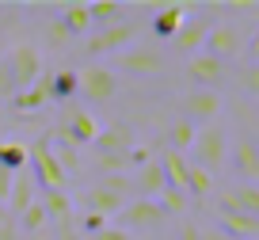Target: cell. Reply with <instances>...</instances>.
Returning a JSON list of instances; mask_svg holds the SVG:
<instances>
[{
	"label": "cell",
	"mask_w": 259,
	"mask_h": 240,
	"mask_svg": "<svg viewBox=\"0 0 259 240\" xmlns=\"http://www.w3.org/2000/svg\"><path fill=\"white\" fill-rule=\"evenodd\" d=\"M198 240H229V236L221 229H202V232H198Z\"/></svg>",
	"instance_id": "obj_38"
},
{
	"label": "cell",
	"mask_w": 259,
	"mask_h": 240,
	"mask_svg": "<svg viewBox=\"0 0 259 240\" xmlns=\"http://www.w3.org/2000/svg\"><path fill=\"white\" fill-rule=\"evenodd\" d=\"M92 145H96L99 156H126V152L138 145V134H134L130 126H122V122H111V126H103L96 134Z\"/></svg>",
	"instance_id": "obj_12"
},
{
	"label": "cell",
	"mask_w": 259,
	"mask_h": 240,
	"mask_svg": "<svg viewBox=\"0 0 259 240\" xmlns=\"http://www.w3.org/2000/svg\"><path fill=\"white\" fill-rule=\"evenodd\" d=\"M240 84H244V92H248V96H259V69H255V61H251V65H244Z\"/></svg>",
	"instance_id": "obj_33"
},
{
	"label": "cell",
	"mask_w": 259,
	"mask_h": 240,
	"mask_svg": "<svg viewBox=\"0 0 259 240\" xmlns=\"http://www.w3.org/2000/svg\"><path fill=\"white\" fill-rule=\"evenodd\" d=\"M218 210L225 214H251L259 217V183H236L225 191V198L218 202Z\"/></svg>",
	"instance_id": "obj_15"
},
{
	"label": "cell",
	"mask_w": 259,
	"mask_h": 240,
	"mask_svg": "<svg viewBox=\"0 0 259 240\" xmlns=\"http://www.w3.org/2000/svg\"><path fill=\"white\" fill-rule=\"evenodd\" d=\"M46 84H50V103H69L76 96V69L46 72Z\"/></svg>",
	"instance_id": "obj_24"
},
{
	"label": "cell",
	"mask_w": 259,
	"mask_h": 240,
	"mask_svg": "<svg viewBox=\"0 0 259 240\" xmlns=\"http://www.w3.org/2000/svg\"><path fill=\"white\" fill-rule=\"evenodd\" d=\"M27 172H31V179H34L38 191H65V187H69V176L57 168L46 137H38L34 145H27Z\"/></svg>",
	"instance_id": "obj_2"
},
{
	"label": "cell",
	"mask_w": 259,
	"mask_h": 240,
	"mask_svg": "<svg viewBox=\"0 0 259 240\" xmlns=\"http://www.w3.org/2000/svg\"><path fill=\"white\" fill-rule=\"evenodd\" d=\"M34 198H38V187H34L31 172L19 168L16 176H12V191H8V202H4V206H8V214H12V217H19Z\"/></svg>",
	"instance_id": "obj_19"
},
{
	"label": "cell",
	"mask_w": 259,
	"mask_h": 240,
	"mask_svg": "<svg viewBox=\"0 0 259 240\" xmlns=\"http://www.w3.org/2000/svg\"><path fill=\"white\" fill-rule=\"evenodd\" d=\"M187 152H191L187 164L202 168L206 176H218V172L225 168V160H229V134H225V126H218V122L198 126V134H194V141H191Z\"/></svg>",
	"instance_id": "obj_1"
},
{
	"label": "cell",
	"mask_w": 259,
	"mask_h": 240,
	"mask_svg": "<svg viewBox=\"0 0 259 240\" xmlns=\"http://www.w3.org/2000/svg\"><path fill=\"white\" fill-rule=\"evenodd\" d=\"M4 65H8L12 80H16V92H27L34 80L42 76V54L31 42H16V46L4 54Z\"/></svg>",
	"instance_id": "obj_4"
},
{
	"label": "cell",
	"mask_w": 259,
	"mask_h": 240,
	"mask_svg": "<svg viewBox=\"0 0 259 240\" xmlns=\"http://www.w3.org/2000/svg\"><path fill=\"white\" fill-rule=\"evenodd\" d=\"M225 72H229V65L218 61V57H210V54H194L191 61H187V76L194 80V88L218 92V84L225 80Z\"/></svg>",
	"instance_id": "obj_13"
},
{
	"label": "cell",
	"mask_w": 259,
	"mask_h": 240,
	"mask_svg": "<svg viewBox=\"0 0 259 240\" xmlns=\"http://www.w3.org/2000/svg\"><path fill=\"white\" fill-rule=\"evenodd\" d=\"M92 240H134V232H126L122 225H114V221H111L107 229H99V232H96Z\"/></svg>",
	"instance_id": "obj_34"
},
{
	"label": "cell",
	"mask_w": 259,
	"mask_h": 240,
	"mask_svg": "<svg viewBox=\"0 0 259 240\" xmlns=\"http://www.w3.org/2000/svg\"><path fill=\"white\" fill-rule=\"evenodd\" d=\"M46 42H50V50H57V54L73 46V38H69V31H65V27L57 23V19H50V23H46Z\"/></svg>",
	"instance_id": "obj_32"
},
{
	"label": "cell",
	"mask_w": 259,
	"mask_h": 240,
	"mask_svg": "<svg viewBox=\"0 0 259 240\" xmlns=\"http://www.w3.org/2000/svg\"><path fill=\"white\" fill-rule=\"evenodd\" d=\"M118 69L134 72V76H156V72L168 69V57H164L160 46H141V42H134L130 50L118 54Z\"/></svg>",
	"instance_id": "obj_6"
},
{
	"label": "cell",
	"mask_w": 259,
	"mask_h": 240,
	"mask_svg": "<svg viewBox=\"0 0 259 240\" xmlns=\"http://www.w3.org/2000/svg\"><path fill=\"white\" fill-rule=\"evenodd\" d=\"M8 103H12V111H16V114H38L42 107L50 103V84H46V72H42V76L34 80V84H31L27 92H16V96H12Z\"/></svg>",
	"instance_id": "obj_20"
},
{
	"label": "cell",
	"mask_w": 259,
	"mask_h": 240,
	"mask_svg": "<svg viewBox=\"0 0 259 240\" xmlns=\"http://www.w3.org/2000/svg\"><path fill=\"white\" fill-rule=\"evenodd\" d=\"M96 134H99L96 118H92L84 107H69V118H65V126L57 130L54 137L61 145H69V149H76V145H92V141H96Z\"/></svg>",
	"instance_id": "obj_10"
},
{
	"label": "cell",
	"mask_w": 259,
	"mask_h": 240,
	"mask_svg": "<svg viewBox=\"0 0 259 240\" xmlns=\"http://www.w3.org/2000/svg\"><path fill=\"white\" fill-rule=\"evenodd\" d=\"M194 134H198V126H194V122L176 118V122H171V130H168V137H171V152H183V156H187V149H191Z\"/></svg>",
	"instance_id": "obj_29"
},
{
	"label": "cell",
	"mask_w": 259,
	"mask_h": 240,
	"mask_svg": "<svg viewBox=\"0 0 259 240\" xmlns=\"http://www.w3.org/2000/svg\"><path fill=\"white\" fill-rule=\"evenodd\" d=\"M134 198H156V194L164 191V172L156 160H149V164H141L138 172H134Z\"/></svg>",
	"instance_id": "obj_22"
},
{
	"label": "cell",
	"mask_w": 259,
	"mask_h": 240,
	"mask_svg": "<svg viewBox=\"0 0 259 240\" xmlns=\"http://www.w3.org/2000/svg\"><path fill=\"white\" fill-rule=\"evenodd\" d=\"M221 114V96L210 88H191L183 96V118L194 122V126H210Z\"/></svg>",
	"instance_id": "obj_11"
},
{
	"label": "cell",
	"mask_w": 259,
	"mask_h": 240,
	"mask_svg": "<svg viewBox=\"0 0 259 240\" xmlns=\"http://www.w3.org/2000/svg\"><path fill=\"white\" fill-rule=\"evenodd\" d=\"M183 19H187V8H183V4H164V8H156L153 19H149V34H153L156 42L176 38V31L183 27Z\"/></svg>",
	"instance_id": "obj_16"
},
{
	"label": "cell",
	"mask_w": 259,
	"mask_h": 240,
	"mask_svg": "<svg viewBox=\"0 0 259 240\" xmlns=\"http://www.w3.org/2000/svg\"><path fill=\"white\" fill-rule=\"evenodd\" d=\"M210 191H213V176H206L202 168L187 164V176H183V194H187V198H210Z\"/></svg>",
	"instance_id": "obj_28"
},
{
	"label": "cell",
	"mask_w": 259,
	"mask_h": 240,
	"mask_svg": "<svg viewBox=\"0 0 259 240\" xmlns=\"http://www.w3.org/2000/svg\"><path fill=\"white\" fill-rule=\"evenodd\" d=\"M229 168L240 176V183H255L259 179V152L251 145V137H236L233 152H229Z\"/></svg>",
	"instance_id": "obj_14"
},
{
	"label": "cell",
	"mask_w": 259,
	"mask_h": 240,
	"mask_svg": "<svg viewBox=\"0 0 259 240\" xmlns=\"http://www.w3.org/2000/svg\"><path fill=\"white\" fill-rule=\"evenodd\" d=\"M16 232H23V236H38V232H50L46 210H42V202H38V198H34L31 206H27L23 214L16 217Z\"/></svg>",
	"instance_id": "obj_25"
},
{
	"label": "cell",
	"mask_w": 259,
	"mask_h": 240,
	"mask_svg": "<svg viewBox=\"0 0 259 240\" xmlns=\"http://www.w3.org/2000/svg\"><path fill=\"white\" fill-rule=\"evenodd\" d=\"M80 202H84V214H96V217H103V221H114V217L122 214V206H126L118 194L103 191V187H88V191L80 194Z\"/></svg>",
	"instance_id": "obj_17"
},
{
	"label": "cell",
	"mask_w": 259,
	"mask_h": 240,
	"mask_svg": "<svg viewBox=\"0 0 259 240\" xmlns=\"http://www.w3.org/2000/svg\"><path fill=\"white\" fill-rule=\"evenodd\" d=\"M0 114H4V99H0Z\"/></svg>",
	"instance_id": "obj_39"
},
{
	"label": "cell",
	"mask_w": 259,
	"mask_h": 240,
	"mask_svg": "<svg viewBox=\"0 0 259 240\" xmlns=\"http://www.w3.org/2000/svg\"><path fill=\"white\" fill-rule=\"evenodd\" d=\"M57 23L69 31V38H84V34L92 31V19H88V4H61V16H57Z\"/></svg>",
	"instance_id": "obj_23"
},
{
	"label": "cell",
	"mask_w": 259,
	"mask_h": 240,
	"mask_svg": "<svg viewBox=\"0 0 259 240\" xmlns=\"http://www.w3.org/2000/svg\"><path fill=\"white\" fill-rule=\"evenodd\" d=\"M164 221H168V214L156 206V198H134V202H126L122 214H118V225L126 232H134V229H160Z\"/></svg>",
	"instance_id": "obj_8"
},
{
	"label": "cell",
	"mask_w": 259,
	"mask_h": 240,
	"mask_svg": "<svg viewBox=\"0 0 259 240\" xmlns=\"http://www.w3.org/2000/svg\"><path fill=\"white\" fill-rule=\"evenodd\" d=\"M76 92L88 103H107L118 92V76L107 65H84V69H76Z\"/></svg>",
	"instance_id": "obj_5"
},
{
	"label": "cell",
	"mask_w": 259,
	"mask_h": 240,
	"mask_svg": "<svg viewBox=\"0 0 259 240\" xmlns=\"http://www.w3.org/2000/svg\"><path fill=\"white\" fill-rule=\"evenodd\" d=\"M12 176L16 172H8V168H0V206L8 202V191H12Z\"/></svg>",
	"instance_id": "obj_36"
},
{
	"label": "cell",
	"mask_w": 259,
	"mask_h": 240,
	"mask_svg": "<svg viewBox=\"0 0 259 240\" xmlns=\"http://www.w3.org/2000/svg\"><path fill=\"white\" fill-rule=\"evenodd\" d=\"M0 61H4V50H0Z\"/></svg>",
	"instance_id": "obj_40"
},
{
	"label": "cell",
	"mask_w": 259,
	"mask_h": 240,
	"mask_svg": "<svg viewBox=\"0 0 259 240\" xmlns=\"http://www.w3.org/2000/svg\"><path fill=\"white\" fill-rule=\"evenodd\" d=\"M210 19H191V16H187L183 19V27H179V31H176V38H171V42H176V46L179 50H183V54H202V46H206V34H210Z\"/></svg>",
	"instance_id": "obj_18"
},
{
	"label": "cell",
	"mask_w": 259,
	"mask_h": 240,
	"mask_svg": "<svg viewBox=\"0 0 259 240\" xmlns=\"http://www.w3.org/2000/svg\"><path fill=\"white\" fill-rule=\"evenodd\" d=\"M122 4L118 0H92L88 4V19H92V27H114V23H122Z\"/></svg>",
	"instance_id": "obj_27"
},
{
	"label": "cell",
	"mask_w": 259,
	"mask_h": 240,
	"mask_svg": "<svg viewBox=\"0 0 259 240\" xmlns=\"http://www.w3.org/2000/svg\"><path fill=\"white\" fill-rule=\"evenodd\" d=\"M0 168H8V172L27 168V145L23 141H0Z\"/></svg>",
	"instance_id": "obj_30"
},
{
	"label": "cell",
	"mask_w": 259,
	"mask_h": 240,
	"mask_svg": "<svg viewBox=\"0 0 259 240\" xmlns=\"http://www.w3.org/2000/svg\"><path fill=\"white\" fill-rule=\"evenodd\" d=\"M42 210H46L50 229L57 232V240H76V206L65 191H42L38 194Z\"/></svg>",
	"instance_id": "obj_3"
},
{
	"label": "cell",
	"mask_w": 259,
	"mask_h": 240,
	"mask_svg": "<svg viewBox=\"0 0 259 240\" xmlns=\"http://www.w3.org/2000/svg\"><path fill=\"white\" fill-rule=\"evenodd\" d=\"M134 42H138V27H134V23H114V27H103L99 34H92L88 46H84V54H88V57L122 54V50H130Z\"/></svg>",
	"instance_id": "obj_7"
},
{
	"label": "cell",
	"mask_w": 259,
	"mask_h": 240,
	"mask_svg": "<svg viewBox=\"0 0 259 240\" xmlns=\"http://www.w3.org/2000/svg\"><path fill=\"white\" fill-rule=\"evenodd\" d=\"M179 240H198V225L183 221V225H179Z\"/></svg>",
	"instance_id": "obj_37"
},
{
	"label": "cell",
	"mask_w": 259,
	"mask_h": 240,
	"mask_svg": "<svg viewBox=\"0 0 259 240\" xmlns=\"http://www.w3.org/2000/svg\"><path fill=\"white\" fill-rule=\"evenodd\" d=\"M156 206H160L164 214H183L187 210V194L176 191V187H164V191L156 194Z\"/></svg>",
	"instance_id": "obj_31"
},
{
	"label": "cell",
	"mask_w": 259,
	"mask_h": 240,
	"mask_svg": "<svg viewBox=\"0 0 259 240\" xmlns=\"http://www.w3.org/2000/svg\"><path fill=\"white\" fill-rule=\"evenodd\" d=\"M218 221L229 240H259V217H251V214H225V210H218Z\"/></svg>",
	"instance_id": "obj_21"
},
{
	"label": "cell",
	"mask_w": 259,
	"mask_h": 240,
	"mask_svg": "<svg viewBox=\"0 0 259 240\" xmlns=\"http://www.w3.org/2000/svg\"><path fill=\"white\" fill-rule=\"evenodd\" d=\"M244 50V34H240V27H233V23H213L210 27V34H206V46H202V54H210V57H218V61H233L236 54Z\"/></svg>",
	"instance_id": "obj_9"
},
{
	"label": "cell",
	"mask_w": 259,
	"mask_h": 240,
	"mask_svg": "<svg viewBox=\"0 0 259 240\" xmlns=\"http://www.w3.org/2000/svg\"><path fill=\"white\" fill-rule=\"evenodd\" d=\"M107 225H111V221H103V217H96V214H84V217H80V229H76V232H88V236H96V232L107 229Z\"/></svg>",
	"instance_id": "obj_35"
},
{
	"label": "cell",
	"mask_w": 259,
	"mask_h": 240,
	"mask_svg": "<svg viewBox=\"0 0 259 240\" xmlns=\"http://www.w3.org/2000/svg\"><path fill=\"white\" fill-rule=\"evenodd\" d=\"M156 164H160V172H164V187L183 191V176H187V156H183V152H171V149H168Z\"/></svg>",
	"instance_id": "obj_26"
}]
</instances>
